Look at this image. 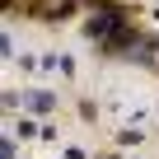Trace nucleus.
I'll return each instance as SVG.
<instances>
[{
  "label": "nucleus",
  "mask_w": 159,
  "mask_h": 159,
  "mask_svg": "<svg viewBox=\"0 0 159 159\" xmlns=\"http://www.w3.org/2000/svg\"><path fill=\"white\" fill-rule=\"evenodd\" d=\"M24 108H33V112H52V108H56V94H47V89H24Z\"/></svg>",
  "instance_id": "f257e3e1"
},
{
  "label": "nucleus",
  "mask_w": 159,
  "mask_h": 159,
  "mask_svg": "<svg viewBox=\"0 0 159 159\" xmlns=\"http://www.w3.org/2000/svg\"><path fill=\"white\" fill-rule=\"evenodd\" d=\"M0 56H14V42H10V33H0Z\"/></svg>",
  "instance_id": "7ed1b4c3"
},
{
  "label": "nucleus",
  "mask_w": 159,
  "mask_h": 159,
  "mask_svg": "<svg viewBox=\"0 0 159 159\" xmlns=\"http://www.w3.org/2000/svg\"><path fill=\"white\" fill-rule=\"evenodd\" d=\"M0 10H10V0H0Z\"/></svg>",
  "instance_id": "20e7f679"
},
{
  "label": "nucleus",
  "mask_w": 159,
  "mask_h": 159,
  "mask_svg": "<svg viewBox=\"0 0 159 159\" xmlns=\"http://www.w3.org/2000/svg\"><path fill=\"white\" fill-rule=\"evenodd\" d=\"M117 140H122V145H140V140H145V126H122Z\"/></svg>",
  "instance_id": "f03ea898"
}]
</instances>
